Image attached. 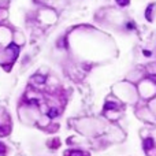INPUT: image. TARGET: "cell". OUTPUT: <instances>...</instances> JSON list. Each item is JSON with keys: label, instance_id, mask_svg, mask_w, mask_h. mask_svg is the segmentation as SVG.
<instances>
[{"label": "cell", "instance_id": "7a4b0ae2", "mask_svg": "<svg viewBox=\"0 0 156 156\" xmlns=\"http://www.w3.org/2000/svg\"><path fill=\"white\" fill-rule=\"evenodd\" d=\"M152 144H153V141L152 140H147V141H145V148H152Z\"/></svg>", "mask_w": 156, "mask_h": 156}, {"label": "cell", "instance_id": "6da1fadb", "mask_svg": "<svg viewBox=\"0 0 156 156\" xmlns=\"http://www.w3.org/2000/svg\"><path fill=\"white\" fill-rule=\"evenodd\" d=\"M48 116H49V118H55V116H58V110L52 108L49 112H48Z\"/></svg>", "mask_w": 156, "mask_h": 156}, {"label": "cell", "instance_id": "277c9868", "mask_svg": "<svg viewBox=\"0 0 156 156\" xmlns=\"http://www.w3.org/2000/svg\"><path fill=\"white\" fill-rule=\"evenodd\" d=\"M0 151H2V152H4V151H6V149H4V147H3V144H0Z\"/></svg>", "mask_w": 156, "mask_h": 156}, {"label": "cell", "instance_id": "3957f363", "mask_svg": "<svg viewBox=\"0 0 156 156\" xmlns=\"http://www.w3.org/2000/svg\"><path fill=\"white\" fill-rule=\"evenodd\" d=\"M118 3L121 4V6H125V4L129 3V0H118Z\"/></svg>", "mask_w": 156, "mask_h": 156}]
</instances>
